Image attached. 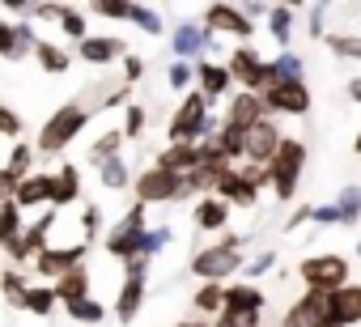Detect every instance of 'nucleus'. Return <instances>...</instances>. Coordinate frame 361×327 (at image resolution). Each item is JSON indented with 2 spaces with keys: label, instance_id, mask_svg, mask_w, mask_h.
<instances>
[{
  "label": "nucleus",
  "instance_id": "obj_1",
  "mask_svg": "<svg viewBox=\"0 0 361 327\" xmlns=\"http://www.w3.org/2000/svg\"><path fill=\"white\" fill-rule=\"evenodd\" d=\"M221 128V119L213 115V102L204 90H188L183 98H178L170 123H166V140H204Z\"/></svg>",
  "mask_w": 361,
  "mask_h": 327
},
{
  "label": "nucleus",
  "instance_id": "obj_2",
  "mask_svg": "<svg viewBox=\"0 0 361 327\" xmlns=\"http://www.w3.org/2000/svg\"><path fill=\"white\" fill-rule=\"evenodd\" d=\"M188 268H192L196 280H230L234 272L247 268V238L243 234H221V242L200 247Z\"/></svg>",
  "mask_w": 361,
  "mask_h": 327
},
{
  "label": "nucleus",
  "instance_id": "obj_3",
  "mask_svg": "<svg viewBox=\"0 0 361 327\" xmlns=\"http://www.w3.org/2000/svg\"><path fill=\"white\" fill-rule=\"evenodd\" d=\"M90 119H94V111L85 106V102H64V106H56L51 115H47V123L39 128V140H35V149L43 153V157H56V153H64L85 128H90Z\"/></svg>",
  "mask_w": 361,
  "mask_h": 327
},
{
  "label": "nucleus",
  "instance_id": "obj_4",
  "mask_svg": "<svg viewBox=\"0 0 361 327\" xmlns=\"http://www.w3.org/2000/svg\"><path fill=\"white\" fill-rule=\"evenodd\" d=\"M306 161H310L306 140H302V136H285L281 149H276V157L268 161V187H272V196H276L281 204H289V200L298 196V183H302V175H306Z\"/></svg>",
  "mask_w": 361,
  "mask_h": 327
},
{
  "label": "nucleus",
  "instance_id": "obj_5",
  "mask_svg": "<svg viewBox=\"0 0 361 327\" xmlns=\"http://www.w3.org/2000/svg\"><path fill=\"white\" fill-rule=\"evenodd\" d=\"M145 230H149V204H140V200H132L128 204V213L102 234V251L111 255V259H119V264H128L132 255H140V242H145Z\"/></svg>",
  "mask_w": 361,
  "mask_h": 327
},
{
  "label": "nucleus",
  "instance_id": "obj_6",
  "mask_svg": "<svg viewBox=\"0 0 361 327\" xmlns=\"http://www.w3.org/2000/svg\"><path fill=\"white\" fill-rule=\"evenodd\" d=\"M132 196L140 204H178V200H192L188 192V175L178 171H166V166H145L136 179H132Z\"/></svg>",
  "mask_w": 361,
  "mask_h": 327
},
{
  "label": "nucleus",
  "instance_id": "obj_7",
  "mask_svg": "<svg viewBox=\"0 0 361 327\" xmlns=\"http://www.w3.org/2000/svg\"><path fill=\"white\" fill-rule=\"evenodd\" d=\"M298 276L306 289H323V293H336L340 285L353 280V264L340 255V251H319V255H306L298 264Z\"/></svg>",
  "mask_w": 361,
  "mask_h": 327
},
{
  "label": "nucleus",
  "instance_id": "obj_8",
  "mask_svg": "<svg viewBox=\"0 0 361 327\" xmlns=\"http://www.w3.org/2000/svg\"><path fill=\"white\" fill-rule=\"evenodd\" d=\"M285 132H281V115H264L247 128L243 136V161H255V166H268V161L276 157Z\"/></svg>",
  "mask_w": 361,
  "mask_h": 327
},
{
  "label": "nucleus",
  "instance_id": "obj_9",
  "mask_svg": "<svg viewBox=\"0 0 361 327\" xmlns=\"http://www.w3.org/2000/svg\"><path fill=\"white\" fill-rule=\"evenodd\" d=\"M226 64H230V73H234V85H238V90H255V94H264V90L272 85V68H268V60H264L251 43L234 47V51L226 56Z\"/></svg>",
  "mask_w": 361,
  "mask_h": 327
},
{
  "label": "nucleus",
  "instance_id": "obj_10",
  "mask_svg": "<svg viewBox=\"0 0 361 327\" xmlns=\"http://www.w3.org/2000/svg\"><path fill=\"white\" fill-rule=\"evenodd\" d=\"M310 85L306 81H272L268 90H264V106H268V115H289V119H302V115H310Z\"/></svg>",
  "mask_w": 361,
  "mask_h": 327
},
{
  "label": "nucleus",
  "instance_id": "obj_11",
  "mask_svg": "<svg viewBox=\"0 0 361 327\" xmlns=\"http://www.w3.org/2000/svg\"><path fill=\"white\" fill-rule=\"evenodd\" d=\"M213 35H226V39H251L255 35V18H247L243 13V5H234V0H213V5L204 9V18H200Z\"/></svg>",
  "mask_w": 361,
  "mask_h": 327
},
{
  "label": "nucleus",
  "instance_id": "obj_12",
  "mask_svg": "<svg viewBox=\"0 0 361 327\" xmlns=\"http://www.w3.org/2000/svg\"><path fill=\"white\" fill-rule=\"evenodd\" d=\"M331 293L323 289H306L281 319V327H331Z\"/></svg>",
  "mask_w": 361,
  "mask_h": 327
},
{
  "label": "nucleus",
  "instance_id": "obj_13",
  "mask_svg": "<svg viewBox=\"0 0 361 327\" xmlns=\"http://www.w3.org/2000/svg\"><path fill=\"white\" fill-rule=\"evenodd\" d=\"M85 259H90V242H81V238L68 242V247H56V242H51V247H43V251L35 255V272H39L43 280H60L68 268H77V264H85Z\"/></svg>",
  "mask_w": 361,
  "mask_h": 327
},
{
  "label": "nucleus",
  "instance_id": "obj_14",
  "mask_svg": "<svg viewBox=\"0 0 361 327\" xmlns=\"http://www.w3.org/2000/svg\"><path fill=\"white\" fill-rule=\"evenodd\" d=\"M213 39L217 35L204 22H178L170 30V51H174V60H204V51L213 47Z\"/></svg>",
  "mask_w": 361,
  "mask_h": 327
},
{
  "label": "nucleus",
  "instance_id": "obj_15",
  "mask_svg": "<svg viewBox=\"0 0 361 327\" xmlns=\"http://www.w3.org/2000/svg\"><path fill=\"white\" fill-rule=\"evenodd\" d=\"M145 297H149V272H123V285H119V293H115L111 314H115L119 323H132V319L140 314Z\"/></svg>",
  "mask_w": 361,
  "mask_h": 327
},
{
  "label": "nucleus",
  "instance_id": "obj_16",
  "mask_svg": "<svg viewBox=\"0 0 361 327\" xmlns=\"http://www.w3.org/2000/svg\"><path fill=\"white\" fill-rule=\"evenodd\" d=\"M128 56V43L115 39V35H85L77 43V60L94 64V68H106V64H119Z\"/></svg>",
  "mask_w": 361,
  "mask_h": 327
},
{
  "label": "nucleus",
  "instance_id": "obj_17",
  "mask_svg": "<svg viewBox=\"0 0 361 327\" xmlns=\"http://www.w3.org/2000/svg\"><path fill=\"white\" fill-rule=\"evenodd\" d=\"M230 213H234V204H230V200H221L217 192H209V196H196V200H192V226H196V230H204V234H221V230L230 226Z\"/></svg>",
  "mask_w": 361,
  "mask_h": 327
},
{
  "label": "nucleus",
  "instance_id": "obj_18",
  "mask_svg": "<svg viewBox=\"0 0 361 327\" xmlns=\"http://www.w3.org/2000/svg\"><path fill=\"white\" fill-rule=\"evenodd\" d=\"M196 90L209 94V102H221L234 94V73L230 64H217V60H196Z\"/></svg>",
  "mask_w": 361,
  "mask_h": 327
},
{
  "label": "nucleus",
  "instance_id": "obj_19",
  "mask_svg": "<svg viewBox=\"0 0 361 327\" xmlns=\"http://www.w3.org/2000/svg\"><path fill=\"white\" fill-rule=\"evenodd\" d=\"M200 161H204L200 140H166V149L157 153V166L178 171V175H192V171L200 166Z\"/></svg>",
  "mask_w": 361,
  "mask_h": 327
},
{
  "label": "nucleus",
  "instance_id": "obj_20",
  "mask_svg": "<svg viewBox=\"0 0 361 327\" xmlns=\"http://www.w3.org/2000/svg\"><path fill=\"white\" fill-rule=\"evenodd\" d=\"M264 115H268V106H264V94H255V90H238L226 98V123H234V128H251Z\"/></svg>",
  "mask_w": 361,
  "mask_h": 327
},
{
  "label": "nucleus",
  "instance_id": "obj_21",
  "mask_svg": "<svg viewBox=\"0 0 361 327\" xmlns=\"http://www.w3.org/2000/svg\"><path fill=\"white\" fill-rule=\"evenodd\" d=\"M81 200V166L64 161L60 171H51V209H68Z\"/></svg>",
  "mask_w": 361,
  "mask_h": 327
},
{
  "label": "nucleus",
  "instance_id": "obj_22",
  "mask_svg": "<svg viewBox=\"0 0 361 327\" xmlns=\"http://www.w3.org/2000/svg\"><path fill=\"white\" fill-rule=\"evenodd\" d=\"M331 319L340 327H361V285L348 280L331 293Z\"/></svg>",
  "mask_w": 361,
  "mask_h": 327
},
{
  "label": "nucleus",
  "instance_id": "obj_23",
  "mask_svg": "<svg viewBox=\"0 0 361 327\" xmlns=\"http://www.w3.org/2000/svg\"><path fill=\"white\" fill-rule=\"evenodd\" d=\"M13 200H18L26 213H30V209H43V204H51V171H35V175H26V179L18 183Z\"/></svg>",
  "mask_w": 361,
  "mask_h": 327
},
{
  "label": "nucleus",
  "instance_id": "obj_24",
  "mask_svg": "<svg viewBox=\"0 0 361 327\" xmlns=\"http://www.w3.org/2000/svg\"><path fill=\"white\" fill-rule=\"evenodd\" d=\"M73 56H77V51H68V47H60V43H51V39H39V47H35V60H39V68H43L47 77H64V73L73 68Z\"/></svg>",
  "mask_w": 361,
  "mask_h": 327
},
{
  "label": "nucleus",
  "instance_id": "obj_25",
  "mask_svg": "<svg viewBox=\"0 0 361 327\" xmlns=\"http://www.w3.org/2000/svg\"><path fill=\"white\" fill-rule=\"evenodd\" d=\"M268 297L259 285L243 280V285H226V314H243V310H264Z\"/></svg>",
  "mask_w": 361,
  "mask_h": 327
},
{
  "label": "nucleus",
  "instance_id": "obj_26",
  "mask_svg": "<svg viewBox=\"0 0 361 327\" xmlns=\"http://www.w3.org/2000/svg\"><path fill=\"white\" fill-rule=\"evenodd\" d=\"M192 310L204 319H217L226 310V280H200V289L192 293Z\"/></svg>",
  "mask_w": 361,
  "mask_h": 327
},
{
  "label": "nucleus",
  "instance_id": "obj_27",
  "mask_svg": "<svg viewBox=\"0 0 361 327\" xmlns=\"http://www.w3.org/2000/svg\"><path fill=\"white\" fill-rule=\"evenodd\" d=\"M98 171V183L106 187V192H123V187H132V166H128V161H123V153H115V157H106L102 161V166H94Z\"/></svg>",
  "mask_w": 361,
  "mask_h": 327
},
{
  "label": "nucleus",
  "instance_id": "obj_28",
  "mask_svg": "<svg viewBox=\"0 0 361 327\" xmlns=\"http://www.w3.org/2000/svg\"><path fill=\"white\" fill-rule=\"evenodd\" d=\"M56 285V293H60V302H77V297H90V268L85 264H77V268H68L60 280H51Z\"/></svg>",
  "mask_w": 361,
  "mask_h": 327
},
{
  "label": "nucleus",
  "instance_id": "obj_29",
  "mask_svg": "<svg viewBox=\"0 0 361 327\" xmlns=\"http://www.w3.org/2000/svg\"><path fill=\"white\" fill-rule=\"evenodd\" d=\"M35 157H39V149L35 144H26V140H18V144H9V157H5V171L22 183L26 175H35Z\"/></svg>",
  "mask_w": 361,
  "mask_h": 327
},
{
  "label": "nucleus",
  "instance_id": "obj_30",
  "mask_svg": "<svg viewBox=\"0 0 361 327\" xmlns=\"http://www.w3.org/2000/svg\"><path fill=\"white\" fill-rule=\"evenodd\" d=\"M26 289H30V285H26V276H22V268H18V264H9L5 272H0V297H5L13 310H22V306H26Z\"/></svg>",
  "mask_w": 361,
  "mask_h": 327
},
{
  "label": "nucleus",
  "instance_id": "obj_31",
  "mask_svg": "<svg viewBox=\"0 0 361 327\" xmlns=\"http://www.w3.org/2000/svg\"><path fill=\"white\" fill-rule=\"evenodd\" d=\"M293 13H298V9L272 5V13L264 18V22H268V35L276 39V47H281V51H289V43H293Z\"/></svg>",
  "mask_w": 361,
  "mask_h": 327
},
{
  "label": "nucleus",
  "instance_id": "obj_32",
  "mask_svg": "<svg viewBox=\"0 0 361 327\" xmlns=\"http://www.w3.org/2000/svg\"><path fill=\"white\" fill-rule=\"evenodd\" d=\"M26 230V209L9 196L5 204H0V247H5V242H13L18 234Z\"/></svg>",
  "mask_w": 361,
  "mask_h": 327
},
{
  "label": "nucleus",
  "instance_id": "obj_33",
  "mask_svg": "<svg viewBox=\"0 0 361 327\" xmlns=\"http://www.w3.org/2000/svg\"><path fill=\"white\" fill-rule=\"evenodd\" d=\"M123 140H128V136H123V128H106V132L90 144V157H85V161H90V166H102L106 157L123 153Z\"/></svg>",
  "mask_w": 361,
  "mask_h": 327
},
{
  "label": "nucleus",
  "instance_id": "obj_34",
  "mask_svg": "<svg viewBox=\"0 0 361 327\" xmlns=\"http://www.w3.org/2000/svg\"><path fill=\"white\" fill-rule=\"evenodd\" d=\"M268 68H272V81H306V64L293 47L276 51V60H268Z\"/></svg>",
  "mask_w": 361,
  "mask_h": 327
},
{
  "label": "nucleus",
  "instance_id": "obj_35",
  "mask_svg": "<svg viewBox=\"0 0 361 327\" xmlns=\"http://www.w3.org/2000/svg\"><path fill=\"white\" fill-rule=\"evenodd\" d=\"M56 302H60V293H56V285H30L26 289V314H35V319H47L51 310H56Z\"/></svg>",
  "mask_w": 361,
  "mask_h": 327
},
{
  "label": "nucleus",
  "instance_id": "obj_36",
  "mask_svg": "<svg viewBox=\"0 0 361 327\" xmlns=\"http://www.w3.org/2000/svg\"><path fill=\"white\" fill-rule=\"evenodd\" d=\"M64 310H68V319H73V323H85V327H98V323L106 319V306H102L98 297H77V302H64Z\"/></svg>",
  "mask_w": 361,
  "mask_h": 327
},
{
  "label": "nucleus",
  "instance_id": "obj_37",
  "mask_svg": "<svg viewBox=\"0 0 361 327\" xmlns=\"http://www.w3.org/2000/svg\"><path fill=\"white\" fill-rule=\"evenodd\" d=\"M140 35H149V39H157V35H166V22H161V13L157 9H149V5H140V0H136V5H132V18H128Z\"/></svg>",
  "mask_w": 361,
  "mask_h": 327
},
{
  "label": "nucleus",
  "instance_id": "obj_38",
  "mask_svg": "<svg viewBox=\"0 0 361 327\" xmlns=\"http://www.w3.org/2000/svg\"><path fill=\"white\" fill-rule=\"evenodd\" d=\"M166 85H170L174 94H188V90L196 85V60H174V64L166 68Z\"/></svg>",
  "mask_w": 361,
  "mask_h": 327
},
{
  "label": "nucleus",
  "instance_id": "obj_39",
  "mask_svg": "<svg viewBox=\"0 0 361 327\" xmlns=\"http://www.w3.org/2000/svg\"><path fill=\"white\" fill-rule=\"evenodd\" d=\"M323 43H327V51L340 56V60H361V35L336 30V35H323Z\"/></svg>",
  "mask_w": 361,
  "mask_h": 327
},
{
  "label": "nucleus",
  "instance_id": "obj_40",
  "mask_svg": "<svg viewBox=\"0 0 361 327\" xmlns=\"http://www.w3.org/2000/svg\"><path fill=\"white\" fill-rule=\"evenodd\" d=\"M0 60H9V64L26 60V51L18 43V22H9V18H0Z\"/></svg>",
  "mask_w": 361,
  "mask_h": 327
},
{
  "label": "nucleus",
  "instance_id": "obj_41",
  "mask_svg": "<svg viewBox=\"0 0 361 327\" xmlns=\"http://www.w3.org/2000/svg\"><path fill=\"white\" fill-rule=\"evenodd\" d=\"M77 226H81V242L98 247V238H102V209L98 204H85L81 217H77Z\"/></svg>",
  "mask_w": 361,
  "mask_h": 327
},
{
  "label": "nucleus",
  "instance_id": "obj_42",
  "mask_svg": "<svg viewBox=\"0 0 361 327\" xmlns=\"http://www.w3.org/2000/svg\"><path fill=\"white\" fill-rule=\"evenodd\" d=\"M336 204H340V217H344V226H357V221H361V187H357V183L340 187Z\"/></svg>",
  "mask_w": 361,
  "mask_h": 327
},
{
  "label": "nucleus",
  "instance_id": "obj_43",
  "mask_svg": "<svg viewBox=\"0 0 361 327\" xmlns=\"http://www.w3.org/2000/svg\"><path fill=\"white\" fill-rule=\"evenodd\" d=\"M119 128H123V136H128V140H140V136H145V128H149L145 106H140V102H128V106H123V123H119Z\"/></svg>",
  "mask_w": 361,
  "mask_h": 327
},
{
  "label": "nucleus",
  "instance_id": "obj_44",
  "mask_svg": "<svg viewBox=\"0 0 361 327\" xmlns=\"http://www.w3.org/2000/svg\"><path fill=\"white\" fill-rule=\"evenodd\" d=\"M132 5H136V0H90V13L111 18V22H128L132 18Z\"/></svg>",
  "mask_w": 361,
  "mask_h": 327
},
{
  "label": "nucleus",
  "instance_id": "obj_45",
  "mask_svg": "<svg viewBox=\"0 0 361 327\" xmlns=\"http://www.w3.org/2000/svg\"><path fill=\"white\" fill-rule=\"evenodd\" d=\"M56 26H60V35H64L68 43H81V39L90 35V22H85V13H81V9H68Z\"/></svg>",
  "mask_w": 361,
  "mask_h": 327
},
{
  "label": "nucleus",
  "instance_id": "obj_46",
  "mask_svg": "<svg viewBox=\"0 0 361 327\" xmlns=\"http://www.w3.org/2000/svg\"><path fill=\"white\" fill-rule=\"evenodd\" d=\"M170 238H174L170 226H149V230H145V242H140V255H161V251L170 247Z\"/></svg>",
  "mask_w": 361,
  "mask_h": 327
},
{
  "label": "nucleus",
  "instance_id": "obj_47",
  "mask_svg": "<svg viewBox=\"0 0 361 327\" xmlns=\"http://www.w3.org/2000/svg\"><path fill=\"white\" fill-rule=\"evenodd\" d=\"M22 115L13 111V106H5V102H0V140H22Z\"/></svg>",
  "mask_w": 361,
  "mask_h": 327
},
{
  "label": "nucleus",
  "instance_id": "obj_48",
  "mask_svg": "<svg viewBox=\"0 0 361 327\" xmlns=\"http://www.w3.org/2000/svg\"><path fill=\"white\" fill-rule=\"evenodd\" d=\"M68 9H73L68 0H39V5H35V13H30V18H35V22H60V18H64Z\"/></svg>",
  "mask_w": 361,
  "mask_h": 327
},
{
  "label": "nucleus",
  "instance_id": "obj_49",
  "mask_svg": "<svg viewBox=\"0 0 361 327\" xmlns=\"http://www.w3.org/2000/svg\"><path fill=\"white\" fill-rule=\"evenodd\" d=\"M327 9L323 5H310L306 9V39H314V43H323V35H327Z\"/></svg>",
  "mask_w": 361,
  "mask_h": 327
},
{
  "label": "nucleus",
  "instance_id": "obj_50",
  "mask_svg": "<svg viewBox=\"0 0 361 327\" xmlns=\"http://www.w3.org/2000/svg\"><path fill=\"white\" fill-rule=\"evenodd\" d=\"M310 226H344L340 204H314L310 209Z\"/></svg>",
  "mask_w": 361,
  "mask_h": 327
},
{
  "label": "nucleus",
  "instance_id": "obj_51",
  "mask_svg": "<svg viewBox=\"0 0 361 327\" xmlns=\"http://www.w3.org/2000/svg\"><path fill=\"white\" fill-rule=\"evenodd\" d=\"M272 268H276V251H259L255 259H247V268H243V272H247L251 280H259V276H264V272H272Z\"/></svg>",
  "mask_w": 361,
  "mask_h": 327
},
{
  "label": "nucleus",
  "instance_id": "obj_52",
  "mask_svg": "<svg viewBox=\"0 0 361 327\" xmlns=\"http://www.w3.org/2000/svg\"><path fill=\"white\" fill-rule=\"evenodd\" d=\"M119 64H123V81H132V85H136V81L145 77V60H140V56H132V51H128Z\"/></svg>",
  "mask_w": 361,
  "mask_h": 327
},
{
  "label": "nucleus",
  "instance_id": "obj_53",
  "mask_svg": "<svg viewBox=\"0 0 361 327\" xmlns=\"http://www.w3.org/2000/svg\"><path fill=\"white\" fill-rule=\"evenodd\" d=\"M35 5H39V0H0V9H9L13 18H30Z\"/></svg>",
  "mask_w": 361,
  "mask_h": 327
},
{
  "label": "nucleus",
  "instance_id": "obj_54",
  "mask_svg": "<svg viewBox=\"0 0 361 327\" xmlns=\"http://www.w3.org/2000/svg\"><path fill=\"white\" fill-rule=\"evenodd\" d=\"M243 13L247 18H268L272 13V0H243Z\"/></svg>",
  "mask_w": 361,
  "mask_h": 327
},
{
  "label": "nucleus",
  "instance_id": "obj_55",
  "mask_svg": "<svg viewBox=\"0 0 361 327\" xmlns=\"http://www.w3.org/2000/svg\"><path fill=\"white\" fill-rule=\"evenodd\" d=\"M310 209H314V204H302V209H293V213H289V221H285V230H289V234H293V230H302V226L310 221Z\"/></svg>",
  "mask_w": 361,
  "mask_h": 327
},
{
  "label": "nucleus",
  "instance_id": "obj_56",
  "mask_svg": "<svg viewBox=\"0 0 361 327\" xmlns=\"http://www.w3.org/2000/svg\"><path fill=\"white\" fill-rule=\"evenodd\" d=\"M13 192H18V179H13V175H9L5 166H0V204H5V200H9Z\"/></svg>",
  "mask_w": 361,
  "mask_h": 327
},
{
  "label": "nucleus",
  "instance_id": "obj_57",
  "mask_svg": "<svg viewBox=\"0 0 361 327\" xmlns=\"http://www.w3.org/2000/svg\"><path fill=\"white\" fill-rule=\"evenodd\" d=\"M234 319H238V327H264V310H243Z\"/></svg>",
  "mask_w": 361,
  "mask_h": 327
},
{
  "label": "nucleus",
  "instance_id": "obj_58",
  "mask_svg": "<svg viewBox=\"0 0 361 327\" xmlns=\"http://www.w3.org/2000/svg\"><path fill=\"white\" fill-rule=\"evenodd\" d=\"M344 94H348V102H357V106H361V77H353V81L344 85Z\"/></svg>",
  "mask_w": 361,
  "mask_h": 327
},
{
  "label": "nucleus",
  "instance_id": "obj_59",
  "mask_svg": "<svg viewBox=\"0 0 361 327\" xmlns=\"http://www.w3.org/2000/svg\"><path fill=\"white\" fill-rule=\"evenodd\" d=\"M213 327H238V319H234V314H226V310H221V314H217V319H213Z\"/></svg>",
  "mask_w": 361,
  "mask_h": 327
},
{
  "label": "nucleus",
  "instance_id": "obj_60",
  "mask_svg": "<svg viewBox=\"0 0 361 327\" xmlns=\"http://www.w3.org/2000/svg\"><path fill=\"white\" fill-rule=\"evenodd\" d=\"M174 327H213V319H183V323H174Z\"/></svg>",
  "mask_w": 361,
  "mask_h": 327
},
{
  "label": "nucleus",
  "instance_id": "obj_61",
  "mask_svg": "<svg viewBox=\"0 0 361 327\" xmlns=\"http://www.w3.org/2000/svg\"><path fill=\"white\" fill-rule=\"evenodd\" d=\"M272 5H285V9H306V0H272Z\"/></svg>",
  "mask_w": 361,
  "mask_h": 327
},
{
  "label": "nucleus",
  "instance_id": "obj_62",
  "mask_svg": "<svg viewBox=\"0 0 361 327\" xmlns=\"http://www.w3.org/2000/svg\"><path fill=\"white\" fill-rule=\"evenodd\" d=\"M353 153H357V161H361V132H357V140H353Z\"/></svg>",
  "mask_w": 361,
  "mask_h": 327
},
{
  "label": "nucleus",
  "instance_id": "obj_63",
  "mask_svg": "<svg viewBox=\"0 0 361 327\" xmlns=\"http://www.w3.org/2000/svg\"><path fill=\"white\" fill-rule=\"evenodd\" d=\"M310 5H323V9H331V5H336V0H310Z\"/></svg>",
  "mask_w": 361,
  "mask_h": 327
},
{
  "label": "nucleus",
  "instance_id": "obj_64",
  "mask_svg": "<svg viewBox=\"0 0 361 327\" xmlns=\"http://www.w3.org/2000/svg\"><path fill=\"white\" fill-rule=\"evenodd\" d=\"M357 259H361V242H357Z\"/></svg>",
  "mask_w": 361,
  "mask_h": 327
}]
</instances>
